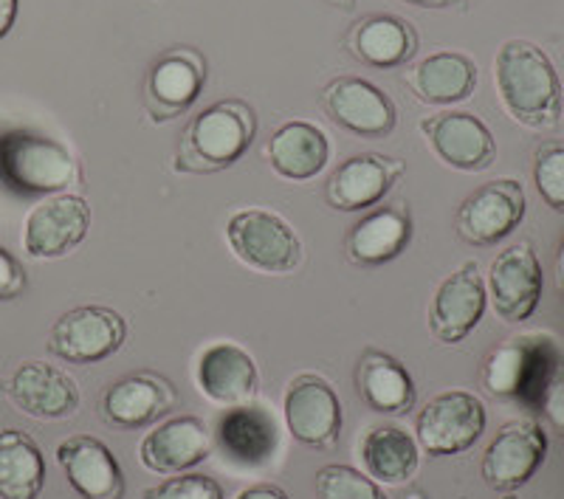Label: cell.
<instances>
[{"label": "cell", "mask_w": 564, "mask_h": 499, "mask_svg": "<svg viewBox=\"0 0 564 499\" xmlns=\"http://www.w3.org/2000/svg\"><path fill=\"white\" fill-rule=\"evenodd\" d=\"M494 79L508 113L533 130L556 128L562 116V83L539 45L508 40L494 59Z\"/></svg>", "instance_id": "obj_1"}, {"label": "cell", "mask_w": 564, "mask_h": 499, "mask_svg": "<svg viewBox=\"0 0 564 499\" xmlns=\"http://www.w3.org/2000/svg\"><path fill=\"white\" fill-rule=\"evenodd\" d=\"M257 135V113L243 99H224L200 110L181 133L173 170L181 175H212L246 155Z\"/></svg>", "instance_id": "obj_2"}, {"label": "cell", "mask_w": 564, "mask_h": 499, "mask_svg": "<svg viewBox=\"0 0 564 499\" xmlns=\"http://www.w3.org/2000/svg\"><path fill=\"white\" fill-rule=\"evenodd\" d=\"M0 181L23 195H59L77 181V161L59 141L12 130L0 135Z\"/></svg>", "instance_id": "obj_3"}, {"label": "cell", "mask_w": 564, "mask_h": 499, "mask_svg": "<svg viewBox=\"0 0 564 499\" xmlns=\"http://www.w3.org/2000/svg\"><path fill=\"white\" fill-rule=\"evenodd\" d=\"M226 243L240 263L260 274H291L302 265V240L271 209H240L226 224Z\"/></svg>", "instance_id": "obj_4"}, {"label": "cell", "mask_w": 564, "mask_h": 499, "mask_svg": "<svg viewBox=\"0 0 564 499\" xmlns=\"http://www.w3.org/2000/svg\"><path fill=\"white\" fill-rule=\"evenodd\" d=\"M128 322L113 307L83 305L59 316L48 336V350L68 365H97L122 350Z\"/></svg>", "instance_id": "obj_5"}, {"label": "cell", "mask_w": 564, "mask_h": 499, "mask_svg": "<svg viewBox=\"0 0 564 499\" xmlns=\"http://www.w3.org/2000/svg\"><path fill=\"white\" fill-rule=\"evenodd\" d=\"M486 432V406L471 392H441L417 415V446L432 457L460 455Z\"/></svg>", "instance_id": "obj_6"}, {"label": "cell", "mask_w": 564, "mask_h": 499, "mask_svg": "<svg viewBox=\"0 0 564 499\" xmlns=\"http://www.w3.org/2000/svg\"><path fill=\"white\" fill-rule=\"evenodd\" d=\"M322 110L330 122L361 139H387L398 128V108L390 94L365 77H336L322 90Z\"/></svg>", "instance_id": "obj_7"}, {"label": "cell", "mask_w": 564, "mask_h": 499, "mask_svg": "<svg viewBox=\"0 0 564 499\" xmlns=\"http://www.w3.org/2000/svg\"><path fill=\"white\" fill-rule=\"evenodd\" d=\"M525 218V189L520 181L497 178L468 195L457 209V235L471 246L506 240Z\"/></svg>", "instance_id": "obj_8"}, {"label": "cell", "mask_w": 564, "mask_h": 499, "mask_svg": "<svg viewBox=\"0 0 564 499\" xmlns=\"http://www.w3.org/2000/svg\"><path fill=\"white\" fill-rule=\"evenodd\" d=\"M285 423L294 441L314 448H334L341 435V401L316 372H302L285 392Z\"/></svg>", "instance_id": "obj_9"}, {"label": "cell", "mask_w": 564, "mask_h": 499, "mask_svg": "<svg viewBox=\"0 0 564 499\" xmlns=\"http://www.w3.org/2000/svg\"><path fill=\"white\" fill-rule=\"evenodd\" d=\"M90 204L83 195H52L29 211L23 224V249L37 260L70 254L88 237Z\"/></svg>", "instance_id": "obj_10"}, {"label": "cell", "mask_w": 564, "mask_h": 499, "mask_svg": "<svg viewBox=\"0 0 564 499\" xmlns=\"http://www.w3.org/2000/svg\"><path fill=\"white\" fill-rule=\"evenodd\" d=\"M542 265L531 243H517L494 257L488 269V296L494 314L506 322H525L542 300Z\"/></svg>", "instance_id": "obj_11"}, {"label": "cell", "mask_w": 564, "mask_h": 499, "mask_svg": "<svg viewBox=\"0 0 564 499\" xmlns=\"http://www.w3.org/2000/svg\"><path fill=\"white\" fill-rule=\"evenodd\" d=\"M547 437L533 421L506 423L482 457V480L494 491H517L545 463Z\"/></svg>", "instance_id": "obj_12"}, {"label": "cell", "mask_w": 564, "mask_h": 499, "mask_svg": "<svg viewBox=\"0 0 564 499\" xmlns=\"http://www.w3.org/2000/svg\"><path fill=\"white\" fill-rule=\"evenodd\" d=\"M488 294L480 265L475 260L463 263L437 285L430 307V330L443 345H457L480 325L486 314Z\"/></svg>", "instance_id": "obj_13"}, {"label": "cell", "mask_w": 564, "mask_h": 499, "mask_svg": "<svg viewBox=\"0 0 564 499\" xmlns=\"http://www.w3.org/2000/svg\"><path fill=\"white\" fill-rule=\"evenodd\" d=\"M206 83V59L195 48H173L155 59L144 85V105L155 124L170 122L195 105Z\"/></svg>", "instance_id": "obj_14"}, {"label": "cell", "mask_w": 564, "mask_h": 499, "mask_svg": "<svg viewBox=\"0 0 564 499\" xmlns=\"http://www.w3.org/2000/svg\"><path fill=\"white\" fill-rule=\"evenodd\" d=\"M421 130L437 159L449 164L452 170L482 173L497 159V141L475 113L446 110V113L426 116Z\"/></svg>", "instance_id": "obj_15"}, {"label": "cell", "mask_w": 564, "mask_h": 499, "mask_svg": "<svg viewBox=\"0 0 564 499\" xmlns=\"http://www.w3.org/2000/svg\"><path fill=\"white\" fill-rule=\"evenodd\" d=\"M3 392L12 398L20 412L40 421H63V417L77 415L79 410L77 381L45 361H23L9 376Z\"/></svg>", "instance_id": "obj_16"}, {"label": "cell", "mask_w": 564, "mask_h": 499, "mask_svg": "<svg viewBox=\"0 0 564 499\" xmlns=\"http://www.w3.org/2000/svg\"><path fill=\"white\" fill-rule=\"evenodd\" d=\"M178 403V392L167 378L155 372H133L108 387L99 401V412L119 430H141L167 415Z\"/></svg>", "instance_id": "obj_17"}, {"label": "cell", "mask_w": 564, "mask_h": 499, "mask_svg": "<svg viewBox=\"0 0 564 499\" xmlns=\"http://www.w3.org/2000/svg\"><path fill=\"white\" fill-rule=\"evenodd\" d=\"M212 452V435L206 423L195 415H178L155 426L139 446L141 466L153 474H184L204 463Z\"/></svg>", "instance_id": "obj_18"}, {"label": "cell", "mask_w": 564, "mask_h": 499, "mask_svg": "<svg viewBox=\"0 0 564 499\" xmlns=\"http://www.w3.org/2000/svg\"><path fill=\"white\" fill-rule=\"evenodd\" d=\"M406 164L379 153L352 155L327 181V204L339 211H361L384 200Z\"/></svg>", "instance_id": "obj_19"}, {"label": "cell", "mask_w": 564, "mask_h": 499, "mask_svg": "<svg viewBox=\"0 0 564 499\" xmlns=\"http://www.w3.org/2000/svg\"><path fill=\"white\" fill-rule=\"evenodd\" d=\"M57 460L74 491L85 499H122L124 474L113 452L90 435H74L57 446Z\"/></svg>", "instance_id": "obj_20"}, {"label": "cell", "mask_w": 564, "mask_h": 499, "mask_svg": "<svg viewBox=\"0 0 564 499\" xmlns=\"http://www.w3.org/2000/svg\"><path fill=\"white\" fill-rule=\"evenodd\" d=\"M198 387L209 401L224 403V406H240L257 395L260 372L254 359L243 347L231 341H218L200 350L198 365H195Z\"/></svg>", "instance_id": "obj_21"}, {"label": "cell", "mask_w": 564, "mask_h": 499, "mask_svg": "<svg viewBox=\"0 0 564 499\" xmlns=\"http://www.w3.org/2000/svg\"><path fill=\"white\" fill-rule=\"evenodd\" d=\"M218 446L231 463L240 466H260L269 463L280 446V430L271 412L254 403H240L220 415Z\"/></svg>", "instance_id": "obj_22"}, {"label": "cell", "mask_w": 564, "mask_h": 499, "mask_svg": "<svg viewBox=\"0 0 564 499\" xmlns=\"http://www.w3.org/2000/svg\"><path fill=\"white\" fill-rule=\"evenodd\" d=\"M412 240V215L406 204L379 206L352 226L347 235V254L359 265H384L404 254Z\"/></svg>", "instance_id": "obj_23"}, {"label": "cell", "mask_w": 564, "mask_h": 499, "mask_svg": "<svg viewBox=\"0 0 564 499\" xmlns=\"http://www.w3.org/2000/svg\"><path fill=\"white\" fill-rule=\"evenodd\" d=\"M269 164L274 166V173L280 178L289 181H311L322 173L334 155L330 139L322 128L314 122H285L274 135H271L269 148Z\"/></svg>", "instance_id": "obj_24"}, {"label": "cell", "mask_w": 564, "mask_h": 499, "mask_svg": "<svg viewBox=\"0 0 564 499\" xmlns=\"http://www.w3.org/2000/svg\"><path fill=\"white\" fill-rule=\"evenodd\" d=\"M347 48L365 65L390 70L415 57L417 32L410 20L395 14H370L347 34Z\"/></svg>", "instance_id": "obj_25"}, {"label": "cell", "mask_w": 564, "mask_h": 499, "mask_svg": "<svg viewBox=\"0 0 564 499\" xmlns=\"http://www.w3.org/2000/svg\"><path fill=\"white\" fill-rule=\"evenodd\" d=\"M356 384L367 406L381 415H406L417 401L412 376L390 352L367 350L356 370Z\"/></svg>", "instance_id": "obj_26"}, {"label": "cell", "mask_w": 564, "mask_h": 499, "mask_svg": "<svg viewBox=\"0 0 564 499\" xmlns=\"http://www.w3.org/2000/svg\"><path fill=\"white\" fill-rule=\"evenodd\" d=\"M361 463L376 482L406 486L421 468V446L401 426H376L361 437Z\"/></svg>", "instance_id": "obj_27"}, {"label": "cell", "mask_w": 564, "mask_h": 499, "mask_svg": "<svg viewBox=\"0 0 564 499\" xmlns=\"http://www.w3.org/2000/svg\"><path fill=\"white\" fill-rule=\"evenodd\" d=\"M412 85L417 99L426 105L463 102L477 88V65L460 52H435L421 59Z\"/></svg>", "instance_id": "obj_28"}, {"label": "cell", "mask_w": 564, "mask_h": 499, "mask_svg": "<svg viewBox=\"0 0 564 499\" xmlns=\"http://www.w3.org/2000/svg\"><path fill=\"white\" fill-rule=\"evenodd\" d=\"M45 486V460L32 435L0 432V499H37Z\"/></svg>", "instance_id": "obj_29"}, {"label": "cell", "mask_w": 564, "mask_h": 499, "mask_svg": "<svg viewBox=\"0 0 564 499\" xmlns=\"http://www.w3.org/2000/svg\"><path fill=\"white\" fill-rule=\"evenodd\" d=\"M531 341L533 339H517L491 352L486 365V387L494 395H533L539 376L551 359L542 352V347L531 345Z\"/></svg>", "instance_id": "obj_30"}, {"label": "cell", "mask_w": 564, "mask_h": 499, "mask_svg": "<svg viewBox=\"0 0 564 499\" xmlns=\"http://www.w3.org/2000/svg\"><path fill=\"white\" fill-rule=\"evenodd\" d=\"M316 499H390L372 480L370 474L356 471L352 466H322L316 471Z\"/></svg>", "instance_id": "obj_31"}, {"label": "cell", "mask_w": 564, "mask_h": 499, "mask_svg": "<svg viewBox=\"0 0 564 499\" xmlns=\"http://www.w3.org/2000/svg\"><path fill=\"white\" fill-rule=\"evenodd\" d=\"M533 181L547 206L564 215V141H547L536 150Z\"/></svg>", "instance_id": "obj_32"}, {"label": "cell", "mask_w": 564, "mask_h": 499, "mask_svg": "<svg viewBox=\"0 0 564 499\" xmlns=\"http://www.w3.org/2000/svg\"><path fill=\"white\" fill-rule=\"evenodd\" d=\"M531 401H536L539 412L545 415V421L551 423V430L558 437H564V361L551 356V361L545 365L542 376H539V384L533 390Z\"/></svg>", "instance_id": "obj_33"}, {"label": "cell", "mask_w": 564, "mask_h": 499, "mask_svg": "<svg viewBox=\"0 0 564 499\" xmlns=\"http://www.w3.org/2000/svg\"><path fill=\"white\" fill-rule=\"evenodd\" d=\"M144 499H226L224 488L218 480H212L206 474H173L170 480L159 482V486L148 488Z\"/></svg>", "instance_id": "obj_34"}, {"label": "cell", "mask_w": 564, "mask_h": 499, "mask_svg": "<svg viewBox=\"0 0 564 499\" xmlns=\"http://www.w3.org/2000/svg\"><path fill=\"white\" fill-rule=\"evenodd\" d=\"M23 291H26V271L7 249H0V300H18Z\"/></svg>", "instance_id": "obj_35"}, {"label": "cell", "mask_w": 564, "mask_h": 499, "mask_svg": "<svg viewBox=\"0 0 564 499\" xmlns=\"http://www.w3.org/2000/svg\"><path fill=\"white\" fill-rule=\"evenodd\" d=\"M238 499H291V497L282 491L280 486H269V482H263V486L246 488Z\"/></svg>", "instance_id": "obj_36"}, {"label": "cell", "mask_w": 564, "mask_h": 499, "mask_svg": "<svg viewBox=\"0 0 564 499\" xmlns=\"http://www.w3.org/2000/svg\"><path fill=\"white\" fill-rule=\"evenodd\" d=\"M14 20H18V0H0V40L12 32Z\"/></svg>", "instance_id": "obj_37"}, {"label": "cell", "mask_w": 564, "mask_h": 499, "mask_svg": "<svg viewBox=\"0 0 564 499\" xmlns=\"http://www.w3.org/2000/svg\"><path fill=\"white\" fill-rule=\"evenodd\" d=\"M401 3H410V7H421V9H452L463 0H401Z\"/></svg>", "instance_id": "obj_38"}, {"label": "cell", "mask_w": 564, "mask_h": 499, "mask_svg": "<svg viewBox=\"0 0 564 499\" xmlns=\"http://www.w3.org/2000/svg\"><path fill=\"white\" fill-rule=\"evenodd\" d=\"M556 280H558V289L564 291V240L558 246V257H556Z\"/></svg>", "instance_id": "obj_39"}, {"label": "cell", "mask_w": 564, "mask_h": 499, "mask_svg": "<svg viewBox=\"0 0 564 499\" xmlns=\"http://www.w3.org/2000/svg\"><path fill=\"white\" fill-rule=\"evenodd\" d=\"M327 3H330V7H339V9H350L356 0H327Z\"/></svg>", "instance_id": "obj_40"}, {"label": "cell", "mask_w": 564, "mask_h": 499, "mask_svg": "<svg viewBox=\"0 0 564 499\" xmlns=\"http://www.w3.org/2000/svg\"><path fill=\"white\" fill-rule=\"evenodd\" d=\"M506 499H513V497H506Z\"/></svg>", "instance_id": "obj_41"}]
</instances>
